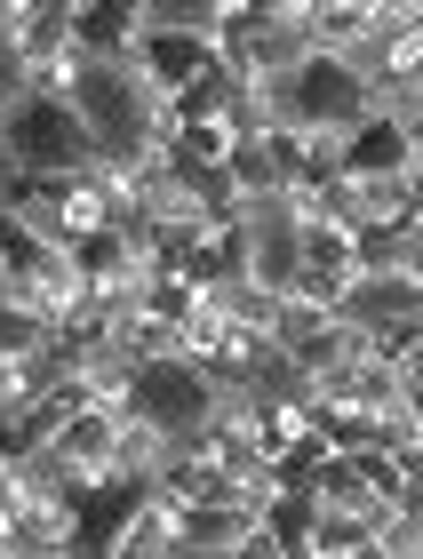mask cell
I'll use <instances>...</instances> for the list:
<instances>
[{"label":"cell","instance_id":"cell-1","mask_svg":"<svg viewBox=\"0 0 423 559\" xmlns=\"http://www.w3.org/2000/svg\"><path fill=\"white\" fill-rule=\"evenodd\" d=\"M0 160L24 176H72L96 160L88 129L72 120V105H48V96H24V105L0 120Z\"/></svg>","mask_w":423,"mask_h":559},{"label":"cell","instance_id":"cell-2","mask_svg":"<svg viewBox=\"0 0 423 559\" xmlns=\"http://www.w3.org/2000/svg\"><path fill=\"white\" fill-rule=\"evenodd\" d=\"M129 64H136L160 96H177V88L201 81V72H216V40L177 33V24H144V9H136V48H129Z\"/></svg>","mask_w":423,"mask_h":559},{"label":"cell","instance_id":"cell-3","mask_svg":"<svg viewBox=\"0 0 423 559\" xmlns=\"http://www.w3.org/2000/svg\"><path fill=\"white\" fill-rule=\"evenodd\" d=\"M343 176H408L415 168V120L400 112H360L343 129V152H336Z\"/></svg>","mask_w":423,"mask_h":559},{"label":"cell","instance_id":"cell-4","mask_svg":"<svg viewBox=\"0 0 423 559\" xmlns=\"http://www.w3.org/2000/svg\"><path fill=\"white\" fill-rule=\"evenodd\" d=\"M72 48H81L88 64H129L136 0H72Z\"/></svg>","mask_w":423,"mask_h":559},{"label":"cell","instance_id":"cell-5","mask_svg":"<svg viewBox=\"0 0 423 559\" xmlns=\"http://www.w3.org/2000/svg\"><path fill=\"white\" fill-rule=\"evenodd\" d=\"M360 185V224L352 233H423V185L408 176H352Z\"/></svg>","mask_w":423,"mask_h":559},{"label":"cell","instance_id":"cell-6","mask_svg":"<svg viewBox=\"0 0 423 559\" xmlns=\"http://www.w3.org/2000/svg\"><path fill=\"white\" fill-rule=\"evenodd\" d=\"M304 40L312 57H360L367 48V0H304Z\"/></svg>","mask_w":423,"mask_h":559},{"label":"cell","instance_id":"cell-7","mask_svg":"<svg viewBox=\"0 0 423 559\" xmlns=\"http://www.w3.org/2000/svg\"><path fill=\"white\" fill-rule=\"evenodd\" d=\"M247 233V224H240ZM295 224H256L247 233V288H264V296H280L288 304V288H295Z\"/></svg>","mask_w":423,"mask_h":559},{"label":"cell","instance_id":"cell-8","mask_svg":"<svg viewBox=\"0 0 423 559\" xmlns=\"http://www.w3.org/2000/svg\"><path fill=\"white\" fill-rule=\"evenodd\" d=\"M336 320H360V328H376V320H423V280H352L336 304Z\"/></svg>","mask_w":423,"mask_h":559},{"label":"cell","instance_id":"cell-9","mask_svg":"<svg viewBox=\"0 0 423 559\" xmlns=\"http://www.w3.org/2000/svg\"><path fill=\"white\" fill-rule=\"evenodd\" d=\"M247 527H256V520H240L232 503H184V512H177V551L184 559H223Z\"/></svg>","mask_w":423,"mask_h":559},{"label":"cell","instance_id":"cell-10","mask_svg":"<svg viewBox=\"0 0 423 559\" xmlns=\"http://www.w3.org/2000/svg\"><path fill=\"white\" fill-rule=\"evenodd\" d=\"M168 464V431H153L144 416H129L112 431V479H129V488H153V472Z\"/></svg>","mask_w":423,"mask_h":559},{"label":"cell","instance_id":"cell-11","mask_svg":"<svg viewBox=\"0 0 423 559\" xmlns=\"http://www.w3.org/2000/svg\"><path fill=\"white\" fill-rule=\"evenodd\" d=\"M232 72H201V81H192V88H177V96H168V112H177V129H192V120H223V105H232Z\"/></svg>","mask_w":423,"mask_h":559},{"label":"cell","instance_id":"cell-12","mask_svg":"<svg viewBox=\"0 0 423 559\" xmlns=\"http://www.w3.org/2000/svg\"><path fill=\"white\" fill-rule=\"evenodd\" d=\"M57 336H48V320L33 312V304L0 296V360H33V352H48Z\"/></svg>","mask_w":423,"mask_h":559},{"label":"cell","instance_id":"cell-13","mask_svg":"<svg viewBox=\"0 0 423 559\" xmlns=\"http://www.w3.org/2000/svg\"><path fill=\"white\" fill-rule=\"evenodd\" d=\"M312 512H367V488H360V472L343 464V455H328V464L312 472Z\"/></svg>","mask_w":423,"mask_h":559},{"label":"cell","instance_id":"cell-14","mask_svg":"<svg viewBox=\"0 0 423 559\" xmlns=\"http://www.w3.org/2000/svg\"><path fill=\"white\" fill-rule=\"evenodd\" d=\"M367 360L423 368V320H376V328H367Z\"/></svg>","mask_w":423,"mask_h":559},{"label":"cell","instance_id":"cell-15","mask_svg":"<svg viewBox=\"0 0 423 559\" xmlns=\"http://www.w3.org/2000/svg\"><path fill=\"white\" fill-rule=\"evenodd\" d=\"M24 96H33V88H24V64H16V57H0V120H9Z\"/></svg>","mask_w":423,"mask_h":559},{"label":"cell","instance_id":"cell-16","mask_svg":"<svg viewBox=\"0 0 423 559\" xmlns=\"http://www.w3.org/2000/svg\"><path fill=\"white\" fill-rule=\"evenodd\" d=\"M168 559H184V551H168Z\"/></svg>","mask_w":423,"mask_h":559}]
</instances>
